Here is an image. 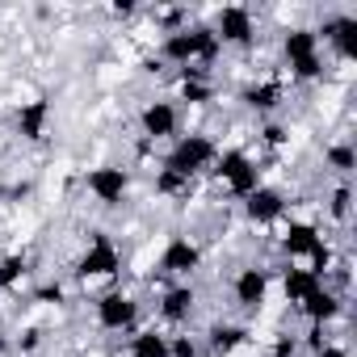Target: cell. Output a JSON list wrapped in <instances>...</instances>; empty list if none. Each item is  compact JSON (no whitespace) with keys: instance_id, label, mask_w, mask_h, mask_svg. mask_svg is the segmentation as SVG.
Segmentation results:
<instances>
[{"instance_id":"6da1fadb","label":"cell","mask_w":357,"mask_h":357,"mask_svg":"<svg viewBox=\"0 0 357 357\" xmlns=\"http://www.w3.org/2000/svg\"><path fill=\"white\" fill-rule=\"evenodd\" d=\"M160 55L168 63H181V68H202V63H215L219 55V38L215 30L206 26H185V30H172L160 47Z\"/></svg>"},{"instance_id":"7a4b0ae2","label":"cell","mask_w":357,"mask_h":357,"mask_svg":"<svg viewBox=\"0 0 357 357\" xmlns=\"http://www.w3.org/2000/svg\"><path fill=\"white\" fill-rule=\"evenodd\" d=\"M215 160H219V147H215L206 135H185L181 143L168 151L164 168H172V172H181V176H190V181H194V176H198V172H206Z\"/></svg>"},{"instance_id":"3957f363","label":"cell","mask_w":357,"mask_h":357,"mask_svg":"<svg viewBox=\"0 0 357 357\" xmlns=\"http://www.w3.org/2000/svg\"><path fill=\"white\" fill-rule=\"evenodd\" d=\"M282 51H286V59H290L294 80H315V76L324 72L315 30H290V34H286V43H282Z\"/></svg>"},{"instance_id":"277c9868","label":"cell","mask_w":357,"mask_h":357,"mask_svg":"<svg viewBox=\"0 0 357 357\" xmlns=\"http://www.w3.org/2000/svg\"><path fill=\"white\" fill-rule=\"evenodd\" d=\"M215 172H219V181H223L236 198H248V194L261 185V168H257L244 151H236V147L215 160Z\"/></svg>"},{"instance_id":"5b68a950","label":"cell","mask_w":357,"mask_h":357,"mask_svg":"<svg viewBox=\"0 0 357 357\" xmlns=\"http://www.w3.org/2000/svg\"><path fill=\"white\" fill-rule=\"evenodd\" d=\"M118 269H122V257H118L114 240L105 231H97L89 252L80 257V278H118Z\"/></svg>"},{"instance_id":"8992f818","label":"cell","mask_w":357,"mask_h":357,"mask_svg":"<svg viewBox=\"0 0 357 357\" xmlns=\"http://www.w3.org/2000/svg\"><path fill=\"white\" fill-rule=\"evenodd\" d=\"M135 319H139V303H135L130 294L109 290V294H101V298H97V324H101L105 332L135 328Z\"/></svg>"},{"instance_id":"52a82bcc","label":"cell","mask_w":357,"mask_h":357,"mask_svg":"<svg viewBox=\"0 0 357 357\" xmlns=\"http://www.w3.org/2000/svg\"><path fill=\"white\" fill-rule=\"evenodd\" d=\"M252 34H257L252 13H248V9H240V5H227V9L219 13V22H215V38H219V43L248 47V43H252Z\"/></svg>"},{"instance_id":"ba28073f","label":"cell","mask_w":357,"mask_h":357,"mask_svg":"<svg viewBox=\"0 0 357 357\" xmlns=\"http://www.w3.org/2000/svg\"><path fill=\"white\" fill-rule=\"evenodd\" d=\"M126 172L122 168H114V164H101V168H93L89 172V194L97 198V202H105V206H114V202H122L126 198Z\"/></svg>"},{"instance_id":"9c48e42d","label":"cell","mask_w":357,"mask_h":357,"mask_svg":"<svg viewBox=\"0 0 357 357\" xmlns=\"http://www.w3.org/2000/svg\"><path fill=\"white\" fill-rule=\"evenodd\" d=\"M198 261H202L198 244H190L185 236H176V240H168V244H164L160 269H164V273H172V278H185V273H194V269H198Z\"/></svg>"},{"instance_id":"30bf717a","label":"cell","mask_w":357,"mask_h":357,"mask_svg":"<svg viewBox=\"0 0 357 357\" xmlns=\"http://www.w3.org/2000/svg\"><path fill=\"white\" fill-rule=\"evenodd\" d=\"M319 34L336 47V55H340V59H353V55H357V17H349V13L328 17ZM319 34H315V38H319Z\"/></svg>"},{"instance_id":"8fae6325","label":"cell","mask_w":357,"mask_h":357,"mask_svg":"<svg viewBox=\"0 0 357 357\" xmlns=\"http://www.w3.org/2000/svg\"><path fill=\"white\" fill-rule=\"evenodd\" d=\"M244 211H248L252 223H273V219L286 211V198H282L278 190H269V185H257V190L244 198Z\"/></svg>"},{"instance_id":"7c38bea8","label":"cell","mask_w":357,"mask_h":357,"mask_svg":"<svg viewBox=\"0 0 357 357\" xmlns=\"http://www.w3.org/2000/svg\"><path fill=\"white\" fill-rule=\"evenodd\" d=\"M265 294H269V273L265 269H240V278H236V303L248 307V311H257L265 303Z\"/></svg>"},{"instance_id":"4fadbf2b","label":"cell","mask_w":357,"mask_h":357,"mask_svg":"<svg viewBox=\"0 0 357 357\" xmlns=\"http://www.w3.org/2000/svg\"><path fill=\"white\" fill-rule=\"evenodd\" d=\"M47 122H51V101H26L22 105V114H17V130H22V139H30V143H38L43 135H47Z\"/></svg>"},{"instance_id":"5bb4252c","label":"cell","mask_w":357,"mask_h":357,"mask_svg":"<svg viewBox=\"0 0 357 357\" xmlns=\"http://www.w3.org/2000/svg\"><path fill=\"white\" fill-rule=\"evenodd\" d=\"M143 135H151V139H168V135H176V109L168 105V101H151L147 109H143Z\"/></svg>"},{"instance_id":"9a60e30c","label":"cell","mask_w":357,"mask_h":357,"mask_svg":"<svg viewBox=\"0 0 357 357\" xmlns=\"http://www.w3.org/2000/svg\"><path fill=\"white\" fill-rule=\"evenodd\" d=\"M160 315H164L168 324H185V319L194 315V286H172V290H164Z\"/></svg>"},{"instance_id":"2e32d148","label":"cell","mask_w":357,"mask_h":357,"mask_svg":"<svg viewBox=\"0 0 357 357\" xmlns=\"http://www.w3.org/2000/svg\"><path fill=\"white\" fill-rule=\"evenodd\" d=\"M319 244H324V240H319V231H315L311 223H290L286 236H282V248H286L290 257H311Z\"/></svg>"},{"instance_id":"e0dca14e","label":"cell","mask_w":357,"mask_h":357,"mask_svg":"<svg viewBox=\"0 0 357 357\" xmlns=\"http://www.w3.org/2000/svg\"><path fill=\"white\" fill-rule=\"evenodd\" d=\"M181 97L190 105H206L215 97V84L206 80V68H181Z\"/></svg>"},{"instance_id":"ac0fdd59","label":"cell","mask_w":357,"mask_h":357,"mask_svg":"<svg viewBox=\"0 0 357 357\" xmlns=\"http://www.w3.org/2000/svg\"><path fill=\"white\" fill-rule=\"evenodd\" d=\"M298 307H303V315H307L311 324H328V319H336V311H340L336 294H332V290H324V286H319V290H311Z\"/></svg>"},{"instance_id":"d6986e66","label":"cell","mask_w":357,"mask_h":357,"mask_svg":"<svg viewBox=\"0 0 357 357\" xmlns=\"http://www.w3.org/2000/svg\"><path fill=\"white\" fill-rule=\"evenodd\" d=\"M244 101H248L257 114H269V109L282 101V80H261V84H248V89H244Z\"/></svg>"},{"instance_id":"ffe728a7","label":"cell","mask_w":357,"mask_h":357,"mask_svg":"<svg viewBox=\"0 0 357 357\" xmlns=\"http://www.w3.org/2000/svg\"><path fill=\"white\" fill-rule=\"evenodd\" d=\"M282 286H286V298H290V303H303L311 290H319V278H315L311 269L290 265V269H286V278H282Z\"/></svg>"},{"instance_id":"44dd1931","label":"cell","mask_w":357,"mask_h":357,"mask_svg":"<svg viewBox=\"0 0 357 357\" xmlns=\"http://www.w3.org/2000/svg\"><path fill=\"white\" fill-rule=\"evenodd\" d=\"M244 340H248L244 328H231V324H215V328H211V353H215V357H227V353L240 349Z\"/></svg>"},{"instance_id":"7402d4cb","label":"cell","mask_w":357,"mask_h":357,"mask_svg":"<svg viewBox=\"0 0 357 357\" xmlns=\"http://www.w3.org/2000/svg\"><path fill=\"white\" fill-rule=\"evenodd\" d=\"M155 190L164 198H190L194 194V181H190V176H181V172H172V168H160L155 172Z\"/></svg>"},{"instance_id":"603a6c76","label":"cell","mask_w":357,"mask_h":357,"mask_svg":"<svg viewBox=\"0 0 357 357\" xmlns=\"http://www.w3.org/2000/svg\"><path fill=\"white\" fill-rule=\"evenodd\" d=\"M130 357H168V336H160L155 328L139 332V336L130 340Z\"/></svg>"},{"instance_id":"cb8c5ba5","label":"cell","mask_w":357,"mask_h":357,"mask_svg":"<svg viewBox=\"0 0 357 357\" xmlns=\"http://www.w3.org/2000/svg\"><path fill=\"white\" fill-rule=\"evenodd\" d=\"M26 278V257H5L0 261V290H13Z\"/></svg>"},{"instance_id":"d4e9b609","label":"cell","mask_w":357,"mask_h":357,"mask_svg":"<svg viewBox=\"0 0 357 357\" xmlns=\"http://www.w3.org/2000/svg\"><path fill=\"white\" fill-rule=\"evenodd\" d=\"M328 164H332L336 172H353L357 155H353V147H349V143H332V147H328Z\"/></svg>"},{"instance_id":"484cf974","label":"cell","mask_w":357,"mask_h":357,"mask_svg":"<svg viewBox=\"0 0 357 357\" xmlns=\"http://www.w3.org/2000/svg\"><path fill=\"white\" fill-rule=\"evenodd\" d=\"M349 202H353V194L340 185V190L332 194V215H336V219H349Z\"/></svg>"},{"instance_id":"4316f807","label":"cell","mask_w":357,"mask_h":357,"mask_svg":"<svg viewBox=\"0 0 357 357\" xmlns=\"http://www.w3.org/2000/svg\"><path fill=\"white\" fill-rule=\"evenodd\" d=\"M261 135H265V143H269V147H282V143H286V130H282V126H265Z\"/></svg>"},{"instance_id":"83f0119b","label":"cell","mask_w":357,"mask_h":357,"mask_svg":"<svg viewBox=\"0 0 357 357\" xmlns=\"http://www.w3.org/2000/svg\"><path fill=\"white\" fill-rule=\"evenodd\" d=\"M269 357H294V340H290V336H282V340L273 344V353H269Z\"/></svg>"},{"instance_id":"f1b7e54d","label":"cell","mask_w":357,"mask_h":357,"mask_svg":"<svg viewBox=\"0 0 357 357\" xmlns=\"http://www.w3.org/2000/svg\"><path fill=\"white\" fill-rule=\"evenodd\" d=\"M315 357H344V349H336V344H319Z\"/></svg>"},{"instance_id":"f546056e","label":"cell","mask_w":357,"mask_h":357,"mask_svg":"<svg viewBox=\"0 0 357 357\" xmlns=\"http://www.w3.org/2000/svg\"><path fill=\"white\" fill-rule=\"evenodd\" d=\"M34 344H38V332H34V328H30V332H26V336H22V349H34Z\"/></svg>"},{"instance_id":"4dcf8cb0","label":"cell","mask_w":357,"mask_h":357,"mask_svg":"<svg viewBox=\"0 0 357 357\" xmlns=\"http://www.w3.org/2000/svg\"><path fill=\"white\" fill-rule=\"evenodd\" d=\"M0 194H5V172H0Z\"/></svg>"},{"instance_id":"1f68e13d","label":"cell","mask_w":357,"mask_h":357,"mask_svg":"<svg viewBox=\"0 0 357 357\" xmlns=\"http://www.w3.org/2000/svg\"><path fill=\"white\" fill-rule=\"evenodd\" d=\"M5 349H9V340H0V353H5Z\"/></svg>"},{"instance_id":"d6a6232c","label":"cell","mask_w":357,"mask_h":357,"mask_svg":"<svg viewBox=\"0 0 357 357\" xmlns=\"http://www.w3.org/2000/svg\"><path fill=\"white\" fill-rule=\"evenodd\" d=\"M194 357H215V353H194Z\"/></svg>"}]
</instances>
